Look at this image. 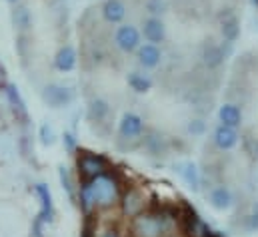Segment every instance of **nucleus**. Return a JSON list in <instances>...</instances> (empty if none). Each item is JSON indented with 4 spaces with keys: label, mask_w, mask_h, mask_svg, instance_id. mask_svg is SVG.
Here are the masks:
<instances>
[{
    "label": "nucleus",
    "mask_w": 258,
    "mask_h": 237,
    "mask_svg": "<svg viewBox=\"0 0 258 237\" xmlns=\"http://www.w3.org/2000/svg\"><path fill=\"white\" fill-rule=\"evenodd\" d=\"M210 205L214 207V209H218V211H224V209H228L230 205H232V193H230V189L228 187H224V185H218V187H214L212 191H210Z\"/></svg>",
    "instance_id": "4468645a"
},
{
    "label": "nucleus",
    "mask_w": 258,
    "mask_h": 237,
    "mask_svg": "<svg viewBox=\"0 0 258 237\" xmlns=\"http://www.w3.org/2000/svg\"><path fill=\"white\" fill-rule=\"evenodd\" d=\"M144 207H146V197H144V191H140L138 187H130L122 195V211L128 217H136L138 213L144 211Z\"/></svg>",
    "instance_id": "423d86ee"
},
{
    "label": "nucleus",
    "mask_w": 258,
    "mask_h": 237,
    "mask_svg": "<svg viewBox=\"0 0 258 237\" xmlns=\"http://www.w3.org/2000/svg\"><path fill=\"white\" fill-rule=\"evenodd\" d=\"M40 136H42V144H44V146L52 144V130H50L48 126H42V130H40Z\"/></svg>",
    "instance_id": "393cba45"
},
{
    "label": "nucleus",
    "mask_w": 258,
    "mask_h": 237,
    "mask_svg": "<svg viewBox=\"0 0 258 237\" xmlns=\"http://www.w3.org/2000/svg\"><path fill=\"white\" fill-rule=\"evenodd\" d=\"M36 193H38L40 199H42L40 221H50V217H52V195H50V189H48L44 183H38V185H36Z\"/></svg>",
    "instance_id": "dca6fc26"
},
{
    "label": "nucleus",
    "mask_w": 258,
    "mask_h": 237,
    "mask_svg": "<svg viewBox=\"0 0 258 237\" xmlns=\"http://www.w3.org/2000/svg\"><path fill=\"white\" fill-rule=\"evenodd\" d=\"M218 120H220V124H224V126L238 128V126L242 124V112H240V108L234 106V104H224V106H220V110H218Z\"/></svg>",
    "instance_id": "2eb2a0df"
},
{
    "label": "nucleus",
    "mask_w": 258,
    "mask_h": 237,
    "mask_svg": "<svg viewBox=\"0 0 258 237\" xmlns=\"http://www.w3.org/2000/svg\"><path fill=\"white\" fill-rule=\"evenodd\" d=\"M80 201L84 209L114 205L116 201H120V189L116 179L108 178L104 174L88 179L80 189Z\"/></svg>",
    "instance_id": "f257e3e1"
},
{
    "label": "nucleus",
    "mask_w": 258,
    "mask_h": 237,
    "mask_svg": "<svg viewBox=\"0 0 258 237\" xmlns=\"http://www.w3.org/2000/svg\"><path fill=\"white\" fill-rule=\"evenodd\" d=\"M6 94H8V100H10V104L16 108V110H20L22 114H26V108H24V102H22V98H20V94H18V88L16 86H8L6 88Z\"/></svg>",
    "instance_id": "aec40b11"
},
{
    "label": "nucleus",
    "mask_w": 258,
    "mask_h": 237,
    "mask_svg": "<svg viewBox=\"0 0 258 237\" xmlns=\"http://www.w3.org/2000/svg\"><path fill=\"white\" fill-rule=\"evenodd\" d=\"M222 34L228 42H234L240 34V26H238V20L234 16H228L224 22H222Z\"/></svg>",
    "instance_id": "a211bd4d"
},
{
    "label": "nucleus",
    "mask_w": 258,
    "mask_h": 237,
    "mask_svg": "<svg viewBox=\"0 0 258 237\" xmlns=\"http://www.w3.org/2000/svg\"><path fill=\"white\" fill-rule=\"evenodd\" d=\"M162 58V52L156 44H144V46H138V62L144 66V68H156L160 64Z\"/></svg>",
    "instance_id": "9b49d317"
},
{
    "label": "nucleus",
    "mask_w": 258,
    "mask_h": 237,
    "mask_svg": "<svg viewBox=\"0 0 258 237\" xmlns=\"http://www.w3.org/2000/svg\"><path fill=\"white\" fill-rule=\"evenodd\" d=\"M142 130H144V120L140 118L138 114H132V112L124 114L120 124H118V132L126 140L128 138H138L142 134Z\"/></svg>",
    "instance_id": "0eeeda50"
},
{
    "label": "nucleus",
    "mask_w": 258,
    "mask_h": 237,
    "mask_svg": "<svg viewBox=\"0 0 258 237\" xmlns=\"http://www.w3.org/2000/svg\"><path fill=\"white\" fill-rule=\"evenodd\" d=\"M246 227L250 229V231H254V229H258V203L254 205V211L246 217Z\"/></svg>",
    "instance_id": "b1692460"
},
{
    "label": "nucleus",
    "mask_w": 258,
    "mask_h": 237,
    "mask_svg": "<svg viewBox=\"0 0 258 237\" xmlns=\"http://www.w3.org/2000/svg\"><path fill=\"white\" fill-rule=\"evenodd\" d=\"M128 86L138 94H146L148 90H152V80L148 76H144V74L132 72L128 76Z\"/></svg>",
    "instance_id": "f3484780"
},
{
    "label": "nucleus",
    "mask_w": 258,
    "mask_h": 237,
    "mask_svg": "<svg viewBox=\"0 0 258 237\" xmlns=\"http://www.w3.org/2000/svg\"><path fill=\"white\" fill-rule=\"evenodd\" d=\"M14 24L18 28H28L30 26V14L26 8H16L14 10Z\"/></svg>",
    "instance_id": "4be33fe9"
},
{
    "label": "nucleus",
    "mask_w": 258,
    "mask_h": 237,
    "mask_svg": "<svg viewBox=\"0 0 258 237\" xmlns=\"http://www.w3.org/2000/svg\"><path fill=\"white\" fill-rule=\"evenodd\" d=\"M64 142H66V146H68V150H72V148H74V140H72V136H70V134H66L64 136Z\"/></svg>",
    "instance_id": "a878e982"
},
{
    "label": "nucleus",
    "mask_w": 258,
    "mask_h": 237,
    "mask_svg": "<svg viewBox=\"0 0 258 237\" xmlns=\"http://www.w3.org/2000/svg\"><path fill=\"white\" fill-rule=\"evenodd\" d=\"M76 50L72 48V46H62L58 52H56V56H54V66H56V70H60V72H72L74 70V66H76Z\"/></svg>",
    "instance_id": "f8f14e48"
},
{
    "label": "nucleus",
    "mask_w": 258,
    "mask_h": 237,
    "mask_svg": "<svg viewBox=\"0 0 258 237\" xmlns=\"http://www.w3.org/2000/svg\"><path fill=\"white\" fill-rule=\"evenodd\" d=\"M114 42H116V46H118L122 52H134V50H138V46H140V32H138L136 26L124 24V26H120V28L116 30Z\"/></svg>",
    "instance_id": "20e7f679"
},
{
    "label": "nucleus",
    "mask_w": 258,
    "mask_h": 237,
    "mask_svg": "<svg viewBox=\"0 0 258 237\" xmlns=\"http://www.w3.org/2000/svg\"><path fill=\"white\" fill-rule=\"evenodd\" d=\"M42 100L50 108H64L74 100V92L70 88H66V86H60V84H50V86L44 88Z\"/></svg>",
    "instance_id": "7ed1b4c3"
},
{
    "label": "nucleus",
    "mask_w": 258,
    "mask_h": 237,
    "mask_svg": "<svg viewBox=\"0 0 258 237\" xmlns=\"http://www.w3.org/2000/svg\"><path fill=\"white\" fill-rule=\"evenodd\" d=\"M166 219L162 215L154 213H138L132 221V233L134 237H160L166 231Z\"/></svg>",
    "instance_id": "f03ea898"
},
{
    "label": "nucleus",
    "mask_w": 258,
    "mask_h": 237,
    "mask_svg": "<svg viewBox=\"0 0 258 237\" xmlns=\"http://www.w3.org/2000/svg\"><path fill=\"white\" fill-rule=\"evenodd\" d=\"M204 130H206V124H204L202 120H192V122L188 124V132H190L192 136H202Z\"/></svg>",
    "instance_id": "5701e85b"
},
{
    "label": "nucleus",
    "mask_w": 258,
    "mask_h": 237,
    "mask_svg": "<svg viewBox=\"0 0 258 237\" xmlns=\"http://www.w3.org/2000/svg\"><path fill=\"white\" fill-rule=\"evenodd\" d=\"M108 112H110V108H108V104L104 100H94L92 106H90V116L94 120H102Z\"/></svg>",
    "instance_id": "412c9836"
},
{
    "label": "nucleus",
    "mask_w": 258,
    "mask_h": 237,
    "mask_svg": "<svg viewBox=\"0 0 258 237\" xmlns=\"http://www.w3.org/2000/svg\"><path fill=\"white\" fill-rule=\"evenodd\" d=\"M176 172L178 176L186 181V185L192 189V191H198L200 189V176H198V170L192 162H180L176 164Z\"/></svg>",
    "instance_id": "ddd939ff"
},
{
    "label": "nucleus",
    "mask_w": 258,
    "mask_h": 237,
    "mask_svg": "<svg viewBox=\"0 0 258 237\" xmlns=\"http://www.w3.org/2000/svg\"><path fill=\"white\" fill-rule=\"evenodd\" d=\"M252 4H254V6L258 8V0H252Z\"/></svg>",
    "instance_id": "cd10ccee"
},
{
    "label": "nucleus",
    "mask_w": 258,
    "mask_h": 237,
    "mask_svg": "<svg viewBox=\"0 0 258 237\" xmlns=\"http://www.w3.org/2000/svg\"><path fill=\"white\" fill-rule=\"evenodd\" d=\"M222 58H224V54H222V50L218 46H208L204 50V62H206L208 68H216L222 62Z\"/></svg>",
    "instance_id": "6ab92c4d"
},
{
    "label": "nucleus",
    "mask_w": 258,
    "mask_h": 237,
    "mask_svg": "<svg viewBox=\"0 0 258 237\" xmlns=\"http://www.w3.org/2000/svg\"><path fill=\"white\" fill-rule=\"evenodd\" d=\"M6 2H12V4H14V2H18V0H6Z\"/></svg>",
    "instance_id": "c85d7f7f"
},
{
    "label": "nucleus",
    "mask_w": 258,
    "mask_h": 237,
    "mask_svg": "<svg viewBox=\"0 0 258 237\" xmlns=\"http://www.w3.org/2000/svg\"><path fill=\"white\" fill-rule=\"evenodd\" d=\"M102 16L106 22L110 24H118L124 20L126 16V6L122 0H106L104 6H102Z\"/></svg>",
    "instance_id": "1a4fd4ad"
},
{
    "label": "nucleus",
    "mask_w": 258,
    "mask_h": 237,
    "mask_svg": "<svg viewBox=\"0 0 258 237\" xmlns=\"http://www.w3.org/2000/svg\"><path fill=\"white\" fill-rule=\"evenodd\" d=\"M160 237H170V235H160Z\"/></svg>",
    "instance_id": "c756f323"
},
{
    "label": "nucleus",
    "mask_w": 258,
    "mask_h": 237,
    "mask_svg": "<svg viewBox=\"0 0 258 237\" xmlns=\"http://www.w3.org/2000/svg\"><path fill=\"white\" fill-rule=\"evenodd\" d=\"M212 140H214V144H216L220 150H232V148L238 144V132H236V128H230V126L220 124V126L214 130Z\"/></svg>",
    "instance_id": "6e6552de"
},
{
    "label": "nucleus",
    "mask_w": 258,
    "mask_h": 237,
    "mask_svg": "<svg viewBox=\"0 0 258 237\" xmlns=\"http://www.w3.org/2000/svg\"><path fill=\"white\" fill-rule=\"evenodd\" d=\"M104 237H118V233H116V231H108Z\"/></svg>",
    "instance_id": "bb28decb"
},
{
    "label": "nucleus",
    "mask_w": 258,
    "mask_h": 237,
    "mask_svg": "<svg viewBox=\"0 0 258 237\" xmlns=\"http://www.w3.org/2000/svg\"><path fill=\"white\" fill-rule=\"evenodd\" d=\"M104 168H106V160L102 156H98V154L86 152V154H82L78 158V170H80L82 176H86L88 179L100 176L104 172Z\"/></svg>",
    "instance_id": "39448f33"
},
{
    "label": "nucleus",
    "mask_w": 258,
    "mask_h": 237,
    "mask_svg": "<svg viewBox=\"0 0 258 237\" xmlns=\"http://www.w3.org/2000/svg\"><path fill=\"white\" fill-rule=\"evenodd\" d=\"M142 34H144V38H146L150 44H160V42L164 40V36H166V28H164V24H162L158 18H148V20L144 22Z\"/></svg>",
    "instance_id": "9d476101"
}]
</instances>
